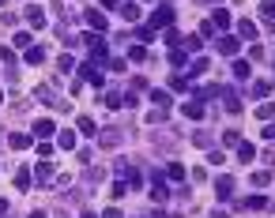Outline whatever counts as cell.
<instances>
[{
  "label": "cell",
  "instance_id": "49",
  "mask_svg": "<svg viewBox=\"0 0 275 218\" xmlns=\"http://www.w3.org/2000/svg\"><path fill=\"white\" fill-rule=\"evenodd\" d=\"M31 218H49V214H45V211H31Z\"/></svg>",
  "mask_w": 275,
  "mask_h": 218
},
{
  "label": "cell",
  "instance_id": "14",
  "mask_svg": "<svg viewBox=\"0 0 275 218\" xmlns=\"http://www.w3.org/2000/svg\"><path fill=\"white\" fill-rule=\"evenodd\" d=\"M151 102H155V109H162V113H170V106H174V98H170L166 90H151Z\"/></svg>",
  "mask_w": 275,
  "mask_h": 218
},
{
  "label": "cell",
  "instance_id": "30",
  "mask_svg": "<svg viewBox=\"0 0 275 218\" xmlns=\"http://www.w3.org/2000/svg\"><path fill=\"white\" fill-rule=\"evenodd\" d=\"M257 117H260V120H271V117H275V102H264V106H257Z\"/></svg>",
  "mask_w": 275,
  "mask_h": 218
},
{
  "label": "cell",
  "instance_id": "43",
  "mask_svg": "<svg viewBox=\"0 0 275 218\" xmlns=\"http://www.w3.org/2000/svg\"><path fill=\"white\" fill-rule=\"evenodd\" d=\"M215 34H219V30H215L211 23H200V38H215Z\"/></svg>",
  "mask_w": 275,
  "mask_h": 218
},
{
  "label": "cell",
  "instance_id": "44",
  "mask_svg": "<svg viewBox=\"0 0 275 218\" xmlns=\"http://www.w3.org/2000/svg\"><path fill=\"white\" fill-rule=\"evenodd\" d=\"M200 45H204L200 38H188V42H185V49H188V53H200Z\"/></svg>",
  "mask_w": 275,
  "mask_h": 218
},
{
  "label": "cell",
  "instance_id": "23",
  "mask_svg": "<svg viewBox=\"0 0 275 218\" xmlns=\"http://www.w3.org/2000/svg\"><path fill=\"white\" fill-rule=\"evenodd\" d=\"M102 102H106L109 109H121V106H125V98H121L117 90H106V94H102Z\"/></svg>",
  "mask_w": 275,
  "mask_h": 218
},
{
  "label": "cell",
  "instance_id": "21",
  "mask_svg": "<svg viewBox=\"0 0 275 218\" xmlns=\"http://www.w3.org/2000/svg\"><path fill=\"white\" fill-rule=\"evenodd\" d=\"M57 147L61 150H75V132H61V136H57Z\"/></svg>",
  "mask_w": 275,
  "mask_h": 218
},
{
  "label": "cell",
  "instance_id": "51",
  "mask_svg": "<svg viewBox=\"0 0 275 218\" xmlns=\"http://www.w3.org/2000/svg\"><path fill=\"white\" fill-rule=\"evenodd\" d=\"M268 207H271V211H275V200H271V203H268Z\"/></svg>",
  "mask_w": 275,
  "mask_h": 218
},
{
  "label": "cell",
  "instance_id": "9",
  "mask_svg": "<svg viewBox=\"0 0 275 218\" xmlns=\"http://www.w3.org/2000/svg\"><path fill=\"white\" fill-rule=\"evenodd\" d=\"M31 177H34L38 184H49V181H53V166H49V162H38Z\"/></svg>",
  "mask_w": 275,
  "mask_h": 218
},
{
  "label": "cell",
  "instance_id": "13",
  "mask_svg": "<svg viewBox=\"0 0 275 218\" xmlns=\"http://www.w3.org/2000/svg\"><path fill=\"white\" fill-rule=\"evenodd\" d=\"M181 113H185L188 120H200V117H204V106H200V98H188L185 106H181Z\"/></svg>",
  "mask_w": 275,
  "mask_h": 218
},
{
  "label": "cell",
  "instance_id": "27",
  "mask_svg": "<svg viewBox=\"0 0 275 218\" xmlns=\"http://www.w3.org/2000/svg\"><path fill=\"white\" fill-rule=\"evenodd\" d=\"M166 177H170V181H181V177H185V166H181V162H170V166H166Z\"/></svg>",
  "mask_w": 275,
  "mask_h": 218
},
{
  "label": "cell",
  "instance_id": "48",
  "mask_svg": "<svg viewBox=\"0 0 275 218\" xmlns=\"http://www.w3.org/2000/svg\"><path fill=\"white\" fill-rule=\"evenodd\" d=\"M98 4H102V8H117V0H98Z\"/></svg>",
  "mask_w": 275,
  "mask_h": 218
},
{
  "label": "cell",
  "instance_id": "7",
  "mask_svg": "<svg viewBox=\"0 0 275 218\" xmlns=\"http://www.w3.org/2000/svg\"><path fill=\"white\" fill-rule=\"evenodd\" d=\"M34 98L45 102V106H57V87H53V83H42V87L34 90Z\"/></svg>",
  "mask_w": 275,
  "mask_h": 218
},
{
  "label": "cell",
  "instance_id": "4",
  "mask_svg": "<svg viewBox=\"0 0 275 218\" xmlns=\"http://www.w3.org/2000/svg\"><path fill=\"white\" fill-rule=\"evenodd\" d=\"M98 143L102 147H121V143H125V132H121V128H102L98 132Z\"/></svg>",
  "mask_w": 275,
  "mask_h": 218
},
{
  "label": "cell",
  "instance_id": "34",
  "mask_svg": "<svg viewBox=\"0 0 275 218\" xmlns=\"http://www.w3.org/2000/svg\"><path fill=\"white\" fill-rule=\"evenodd\" d=\"M223 143H226V147H238V143H241V136L230 128V132H223Z\"/></svg>",
  "mask_w": 275,
  "mask_h": 218
},
{
  "label": "cell",
  "instance_id": "40",
  "mask_svg": "<svg viewBox=\"0 0 275 218\" xmlns=\"http://www.w3.org/2000/svg\"><path fill=\"white\" fill-rule=\"evenodd\" d=\"M170 87H174V90H185L188 79H185V75H174V79H170Z\"/></svg>",
  "mask_w": 275,
  "mask_h": 218
},
{
  "label": "cell",
  "instance_id": "1",
  "mask_svg": "<svg viewBox=\"0 0 275 218\" xmlns=\"http://www.w3.org/2000/svg\"><path fill=\"white\" fill-rule=\"evenodd\" d=\"M151 181H155V184H151V200H155V203H166V200H170V184L162 181V169H151Z\"/></svg>",
  "mask_w": 275,
  "mask_h": 218
},
{
  "label": "cell",
  "instance_id": "33",
  "mask_svg": "<svg viewBox=\"0 0 275 218\" xmlns=\"http://www.w3.org/2000/svg\"><path fill=\"white\" fill-rule=\"evenodd\" d=\"M260 15L268 19V23H275V0H264V4H260Z\"/></svg>",
  "mask_w": 275,
  "mask_h": 218
},
{
  "label": "cell",
  "instance_id": "20",
  "mask_svg": "<svg viewBox=\"0 0 275 218\" xmlns=\"http://www.w3.org/2000/svg\"><path fill=\"white\" fill-rule=\"evenodd\" d=\"M26 64H45V49L42 45H31V49H26Z\"/></svg>",
  "mask_w": 275,
  "mask_h": 218
},
{
  "label": "cell",
  "instance_id": "45",
  "mask_svg": "<svg viewBox=\"0 0 275 218\" xmlns=\"http://www.w3.org/2000/svg\"><path fill=\"white\" fill-rule=\"evenodd\" d=\"M102 218H121V211H117V207H106V214H102Z\"/></svg>",
  "mask_w": 275,
  "mask_h": 218
},
{
  "label": "cell",
  "instance_id": "47",
  "mask_svg": "<svg viewBox=\"0 0 275 218\" xmlns=\"http://www.w3.org/2000/svg\"><path fill=\"white\" fill-rule=\"evenodd\" d=\"M4 214H8V200L0 196V218H4Z\"/></svg>",
  "mask_w": 275,
  "mask_h": 218
},
{
  "label": "cell",
  "instance_id": "28",
  "mask_svg": "<svg viewBox=\"0 0 275 218\" xmlns=\"http://www.w3.org/2000/svg\"><path fill=\"white\" fill-rule=\"evenodd\" d=\"M75 128H79L83 136H98V132H94V120H91V117H79V120H75Z\"/></svg>",
  "mask_w": 275,
  "mask_h": 218
},
{
  "label": "cell",
  "instance_id": "46",
  "mask_svg": "<svg viewBox=\"0 0 275 218\" xmlns=\"http://www.w3.org/2000/svg\"><path fill=\"white\" fill-rule=\"evenodd\" d=\"M264 139H275V124H268V128H264Z\"/></svg>",
  "mask_w": 275,
  "mask_h": 218
},
{
  "label": "cell",
  "instance_id": "37",
  "mask_svg": "<svg viewBox=\"0 0 275 218\" xmlns=\"http://www.w3.org/2000/svg\"><path fill=\"white\" fill-rule=\"evenodd\" d=\"M204 72H207V60H204V56H200V60H193V79H200Z\"/></svg>",
  "mask_w": 275,
  "mask_h": 218
},
{
  "label": "cell",
  "instance_id": "26",
  "mask_svg": "<svg viewBox=\"0 0 275 218\" xmlns=\"http://www.w3.org/2000/svg\"><path fill=\"white\" fill-rule=\"evenodd\" d=\"M238 158L241 162H253V158H257V147L253 143H238Z\"/></svg>",
  "mask_w": 275,
  "mask_h": 218
},
{
  "label": "cell",
  "instance_id": "11",
  "mask_svg": "<svg viewBox=\"0 0 275 218\" xmlns=\"http://www.w3.org/2000/svg\"><path fill=\"white\" fill-rule=\"evenodd\" d=\"M79 75H83V79H87V83H94V87H102V72H98V64H83V68H79Z\"/></svg>",
  "mask_w": 275,
  "mask_h": 218
},
{
  "label": "cell",
  "instance_id": "52",
  "mask_svg": "<svg viewBox=\"0 0 275 218\" xmlns=\"http://www.w3.org/2000/svg\"><path fill=\"white\" fill-rule=\"evenodd\" d=\"M0 4H4V0H0Z\"/></svg>",
  "mask_w": 275,
  "mask_h": 218
},
{
  "label": "cell",
  "instance_id": "15",
  "mask_svg": "<svg viewBox=\"0 0 275 218\" xmlns=\"http://www.w3.org/2000/svg\"><path fill=\"white\" fill-rule=\"evenodd\" d=\"M238 34H241V38H253V42H257V34H260V26H257V23H253V19H241V23H238Z\"/></svg>",
  "mask_w": 275,
  "mask_h": 218
},
{
  "label": "cell",
  "instance_id": "17",
  "mask_svg": "<svg viewBox=\"0 0 275 218\" xmlns=\"http://www.w3.org/2000/svg\"><path fill=\"white\" fill-rule=\"evenodd\" d=\"M230 23H234V19H230V12H223V8H219L215 15H211V26H215V30H226Z\"/></svg>",
  "mask_w": 275,
  "mask_h": 218
},
{
  "label": "cell",
  "instance_id": "22",
  "mask_svg": "<svg viewBox=\"0 0 275 218\" xmlns=\"http://www.w3.org/2000/svg\"><path fill=\"white\" fill-rule=\"evenodd\" d=\"M15 188L19 192H31V169H19L15 173Z\"/></svg>",
  "mask_w": 275,
  "mask_h": 218
},
{
  "label": "cell",
  "instance_id": "36",
  "mask_svg": "<svg viewBox=\"0 0 275 218\" xmlns=\"http://www.w3.org/2000/svg\"><path fill=\"white\" fill-rule=\"evenodd\" d=\"M128 192H132V188H128L125 181H117V184H113V192H109V196H113V200H121V196H128Z\"/></svg>",
  "mask_w": 275,
  "mask_h": 218
},
{
  "label": "cell",
  "instance_id": "8",
  "mask_svg": "<svg viewBox=\"0 0 275 218\" xmlns=\"http://www.w3.org/2000/svg\"><path fill=\"white\" fill-rule=\"evenodd\" d=\"M215 196H219V200H230L234 196V177H219V181H215Z\"/></svg>",
  "mask_w": 275,
  "mask_h": 218
},
{
  "label": "cell",
  "instance_id": "42",
  "mask_svg": "<svg viewBox=\"0 0 275 218\" xmlns=\"http://www.w3.org/2000/svg\"><path fill=\"white\" fill-rule=\"evenodd\" d=\"M151 38H155V34H151V26H140V30H136V42H151Z\"/></svg>",
  "mask_w": 275,
  "mask_h": 218
},
{
  "label": "cell",
  "instance_id": "31",
  "mask_svg": "<svg viewBox=\"0 0 275 218\" xmlns=\"http://www.w3.org/2000/svg\"><path fill=\"white\" fill-rule=\"evenodd\" d=\"M268 94H271V83H253V98H268Z\"/></svg>",
  "mask_w": 275,
  "mask_h": 218
},
{
  "label": "cell",
  "instance_id": "38",
  "mask_svg": "<svg viewBox=\"0 0 275 218\" xmlns=\"http://www.w3.org/2000/svg\"><path fill=\"white\" fill-rule=\"evenodd\" d=\"M128 56H132V60H147V49H144V45H132Z\"/></svg>",
  "mask_w": 275,
  "mask_h": 218
},
{
  "label": "cell",
  "instance_id": "25",
  "mask_svg": "<svg viewBox=\"0 0 275 218\" xmlns=\"http://www.w3.org/2000/svg\"><path fill=\"white\" fill-rule=\"evenodd\" d=\"M241 207L245 211H260V207H268V200L264 196H249V200H241Z\"/></svg>",
  "mask_w": 275,
  "mask_h": 218
},
{
  "label": "cell",
  "instance_id": "18",
  "mask_svg": "<svg viewBox=\"0 0 275 218\" xmlns=\"http://www.w3.org/2000/svg\"><path fill=\"white\" fill-rule=\"evenodd\" d=\"M12 45H15V49H23V53H26V49H31V45H34V38L26 34V30H19V34L12 38Z\"/></svg>",
  "mask_w": 275,
  "mask_h": 218
},
{
  "label": "cell",
  "instance_id": "10",
  "mask_svg": "<svg viewBox=\"0 0 275 218\" xmlns=\"http://www.w3.org/2000/svg\"><path fill=\"white\" fill-rule=\"evenodd\" d=\"M26 23H31L34 30H42V26H45V12L38 4H31V8H26Z\"/></svg>",
  "mask_w": 275,
  "mask_h": 218
},
{
  "label": "cell",
  "instance_id": "3",
  "mask_svg": "<svg viewBox=\"0 0 275 218\" xmlns=\"http://www.w3.org/2000/svg\"><path fill=\"white\" fill-rule=\"evenodd\" d=\"M31 136L38 139V143H42V139H53V136H57V124H53V120H49V117H42V120H34V128H31Z\"/></svg>",
  "mask_w": 275,
  "mask_h": 218
},
{
  "label": "cell",
  "instance_id": "24",
  "mask_svg": "<svg viewBox=\"0 0 275 218\" xmlns=\"http://www.w3.org/2000/svg\"><path fill=\"white\" fill-rule=\"evenodd\" d=\"M249 181L257 184V188H268V184H271V173H268V169H257V173H253Z\"/></svg>",
  "mask_w": 275,
  "mask_h": 218
},
{
  "label": "cell",
  "instance_id": "5",
  "mask_svg": "<svg viewBox=\"0 0 275 218\" xmlns=\"http://www.w3.org/2000/svg\"><path fill=\"white\" fill-rule=\"evenodd\" d=\"M87 26H91V30L94 34H106V12H102V8H91V12H87Z\"/></svg>",
  "mask_w": 275,
  "mask_h": 218
},
{
  "label": "cell",
  "instance_id": "39",
  "mask_svg": "<svg viewBox=\"0 0 275 218\" xmlns=\"http://www.w3.org/2000/svg\"><path fill=\"white\" fill-rule=\"evenodd\" d=\"M170 64H174V68H185V53L174 49V53H170Z\"/></svg>",
  "mask_w": 275,
  "mask_h": 218
},
{
  "label": "cell",
  "instance_id": "32",
  "mask_svg": "<svg viewBox=\"0 0 275 218\" xmlns=\"http://www.w3.org/2000/svg\"><path fill=\"white\" fill-rule=\"evenodd\" d=\"M234 75H238V79H249V75H253V68H249L245 60H234Z\"/></svg>",
  "mask_w": 275,
  "mask_h": 218
},
{
  "label": "cell",
  "instance_id": "50",
  "mask_svg": "<svg viewBox=\"0 0 275 218\" xmlns=\"http://www.w3.org/2000/svg\"><path fill=\"white\" fill-rule=\"evenodd\" d=\"M83 218H98V214H94V211H83Z\"/></svg>",
  "mask_w": 275,
  "mask_h": 218
},
{
  "label": "cell",
  "instance_id": "29",
  "mask_svg": "<svg viewBox=\"0 0 275 218\" xmlns=\"http://www.w3.org/2000/svg\"><path fill=\"white\" fill-rule=\"evenodd\" d=\"M193 143H196V147H204V150H211V147H215V139L207 136V132H196V136H193Z\"/></svg>",
  "mask_w": 275,
  "mask_h": 218
},
{
  "label": "cell",
  "instance_id": "6",
  "mask_svg": "<svg viewBox=\"0 0 275 218\" xmlns=\"http://www.w3.org/2000/svg\"><path fill=\"white\" fill-rule=\"evenodd\" d=\"M151 23H155V26H170V23H174V8H170V4H158L155 15H151Z\"/></svg>",
  "mask_w": 275,
  "mask_h": 218
},
{
  "label": "cell",
  "instance_id": "35",
  "mask_svg": "<svg viewBox=\"0 0 275 218\" xmlns=\"http://www.w3.org/2000/svg\"><path fill=\"white\" fill-rule=\"evenodd\" d=\"M207 162H211V166H223V162H226V154H223V150H215V147H211V150H207Z\"/></svg>",
  "mask_w": 275,
  "mask_h": 218
},
{
  "label": "cell",
  "instance_id": "19",
  "mask_svg": "<svg viewBox=\"0 0 275 218\" xmlns=\"http://www.w3.org/2000/svg\"><path fill=\"white\" fill-rule=\"evenodd\" d=\"M121 15H125L128 23H136V19H140V4H136V0H128V4H121Z\"/></svg>",
  "mask_w": 275,
  "mask_h": 218
},
{
  "label": "cell",
  "instance_id": "41",
  "mask_svg": "<svg viewBox=\"0 0 275 218\" xmlns=\"http://www.w3.org/2000/svg\"><path fill=\"white\" fill-rule=\"evenodd\" d=\"M38 154H42V158L53 154V143H49V139H42V143H38Z\"/></svg>",
  "mask_w": 275,
  "mask_h": 218
},
{
  "label": "cell",
  "instance_id": "2",
  "mask_svg": "<svg viewBox=\"0 0 275 218\" xmlns=\"http://www.w3.org/2000/svg\"><path fill=\"white\" fill-rule=\"evenodd\" d=\"M215 49H219L223 56H234V53L241 49V38H234V34H219V38H215Z\"/></svg>",
  "mask_w": 275,
  "mask_h": 218
},
{
  "label": "cell",
  "instance_id": "16",
  "mask_svg": "<svg viewBox=\"0 0 275 218\" xmlns=\"http://www.w3.org/2000/svg\"><path fill=\"white\" fill-rule=\"evenodd\" d=\"M8 143H12V150H26V147L34 143V136H26V132H15V136L8 139Z\"/></svg>",
  "mask_w": 275,
  "mask_h": 218
},
{
  "label": "cell",
  "instance_id": "12",
  "mask_svg": "<svg viewBox=\"0 0 275 218\" xmlns=\"http://www.w3.org/2000/svg\"><path fill=\"white\" fill-rule=\"evenodd\" d=\"M219 98L226 102V109H230V113H241V98H238V90H230V87H223V94H219Z\"/></svg>",
  "mask_w": 275,
  "mask_h": 218
}]
</instances>
